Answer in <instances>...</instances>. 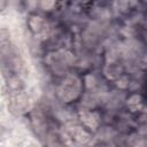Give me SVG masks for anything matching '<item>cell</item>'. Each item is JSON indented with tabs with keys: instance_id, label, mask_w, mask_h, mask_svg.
I'll return each instance as SVG.
<instances>
[{
	"instance_id": "4",
	"label": "cell",
	"mask_w": 147,
	"mask_h": 147,
	"mask_svg": "<svg viewBox=\"0 0 147 147\" xmlns=\"http://www.w3.org/2000/svg\"><path fill=\"white\" fill-rule=\"evenodd\" d=\"M3 132H5L3 127H2V126H0V139H1V137H2V134H3Z\"/></svg>"
},
{
	"instance_id": "1",
	"label": "cell",
	"mask_w": 147,
	"mask_h": 147,
	"mask_svg": "<svg viewBox=\"0 0 147 147\" xmlns=\"http://www.w3.org/2000/svg\"><path fill=\"white\" fill-rule=\"evenodd\" d=\"M29 106V99L24 90H17L9 92L8 110L14 116H20L24 114Z\"/></svg>"
},
{
	"instance_id": "3",
	"label": "cell",
	"mask_w": 147,
	"mask_h": 147,
	"mask_svg": "<svg viewBox=\"0 0 147 147\" xmlns=\"http://www.w3.org/2000/svg\"><path fill=\"white\" fill-rule=\"evenodd\" d=\"M7 7V0H0V11H3Z\"/></svg>"
},
{
	"instance_id": "2",
	"label": "cell",
	"mask_w": 147,
	"mask_h": 147,
	"mask_svg": "<svg viewBox=\"0 0 147 147\" xmlns=\"http://www.w3.org/2000/svg\"><path fill=\"white\" fill-rule=\"evenodd\" d=\"M62 98L67 101H71L79 94V82L75 80L74 78L65 82L62 86Z\"/></svg>"
}]
</instances>
